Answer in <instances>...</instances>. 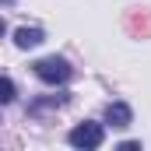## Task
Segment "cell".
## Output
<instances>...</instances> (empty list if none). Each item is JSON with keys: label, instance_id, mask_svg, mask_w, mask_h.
Returning a JSON list of instances; mask_svg holds the SVG:
<instances>
[{"label": "cell", "instance_id": "1", "mask_svg": "<svg viewBox=\"0 0 151 151\" xmlns=\"http://www.w3.org/2000/svg\"><path fill=\"white\" fill-rule=\"evenodd\" d=\"M35 77L46 81V84H63V81L70 77V63H67L63 56H46V60L35 63Z\"/></svg>", "mask_w": 151, "mask_h": 151}, {"label": "cell", "instance_id": "2", "mask_svg": "<svg viewBox=\"0 0 151 151\" xmlns=\"http://www.w3.org/2000/svg\"><path fill=\"white\" fill-rule=\"evenodd\" d=\"M102 127L99 123H81V127H74L70 130V144L74 148H84V151H91V148H99L102 144Z\"/></svg>", "mask_w": 151, "mask_h": 151}, {"label": "cell", "instance_id": "3", "mask_svg": "<svg viewBox=\"0 0 151 151\" xmlns=\"http://www.w3.org/2000/svg\"><path fill=\"white\" fill-rule=\"evenodd\" d=\"M106 119H109L113 127H130L134 113H130V106H123V102H113V106L106 109Z\"/></svg>", "mask_w": 151, "mask_h": 151}, {"label": "cell", "instance_id": "4", "mask_svg": "<svg viewBox=\"0 0 151 151\" xmlns=\"http://www.w3.org/2000/svg\"><path fill=\"white\" fill-rule=\"evenodd\" d=\"M42 39H46L42 28H18V32H14V42H18L21 49H32V46H39Z\"/></svg>", "mask_w": 151, "mask_h": 151}, {"label": "cell", "instance_id": "5", "mask_svg": "<svg viewBox=\"0 0 151 151\" xmlns=\"http://www.w3.org/2000/svg\"><path fill=\"white\" fill-rule=\"evenodd\" d=\"M127 25H130V32H141V35H148V32H151V21H148V18H144V14H141V18L134 14V18H130Z\"/></svg>", "mask_w": 151, "mask_h": 151}, {"label": "cell", "instance_id": "6", "mask_svg": "<svg viewBox=\"0 0 151 151\" xmlns=\"http://www.w3.org/2000/svg\"><path fill=\"white\" fill-rule=\"evenodd\" d=\"M67 99L63 95H53V99H42V102H32V113H42V109H53V106H63Z\"/></svg>", "mask_w": 151, "mask_h": 151}, {"label": "cell", "instance_id": "7", "mask_svg": "<svg viewBox=\"0 0 151 151\" xmlns=\"http://www.w3.org/2000/svg\"><path fill=\"white\" fill-rule=\"evenodd\" d=\"M0 102H14V81L11 77L0 81Z\"/></svg>", "mask_w": 151, "mask_h": 151}]
</instances>
